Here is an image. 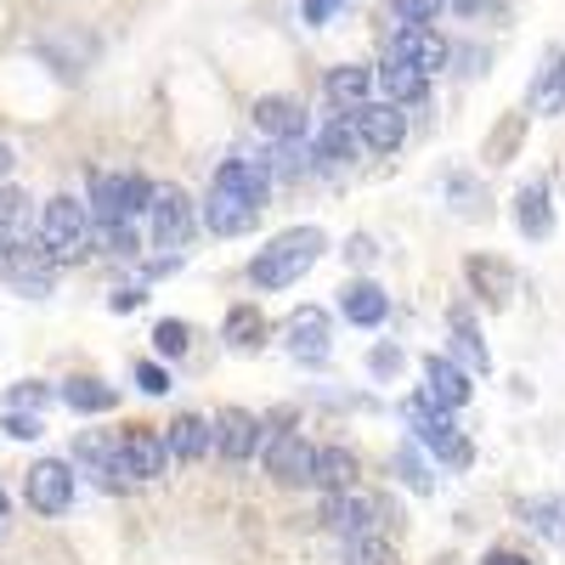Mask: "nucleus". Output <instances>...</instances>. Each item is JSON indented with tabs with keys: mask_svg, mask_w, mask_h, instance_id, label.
<instances>
[{
	"mask_svg": "<svg viewBox=\"0 0 565 565\" xmlns=\"http://www.w3.org/2000/svg\"><path fill=\"white\" fill-rule=\"evenodd\" d=\"M322 249H328L322 226H289L249 260V282L255 289H289V282H300L322 260Z\"/></svg>",
	"mask_w": 565,
	"mask_h": 565,
	"instance_id": "obj_1",
	"label": "nucleus"
},
{
	"mask_svg": "<svg viewBox=\"0 0 565 565\" xmlns=\"http://www.w3.org/2000/svg\"><path fill=\"white\" fill-rule=\"evenodd\" d=\"M90 210L79 204V199H45L40 204V215H34V244L52 255L57 266H68V260H79L85 249H90Z\"/></svg>",
	"mask_w": 565,
	"mask_h": 565,
	"instance_id": "obj_2",
	"label": "nucleus"
},
{
	"mask_svg": "<svg viewBox=\"0 0 565 565\" xmlns=\"http://www.w3.org/2000/svg\"><path fill=\"white\" fill-rule=\"evenodd\" d=\"M407 430L430 447L436 458H447V463H469V447H463V436H458V424H452V407H436L430 396H413L407 407Z\"/></svg>",
	"mask_w": 565,
	"mask_h": 565,
	"instance_id": "obj_3",
	"label": "nucleus"
},
{
	"mask_svg": "<svg viewBox=\"0 0 565 565\" xmlns=\"http://www.w3.org/2000/svg\"><path fill=\"white\" fill-rule=\"evenodd\" d=\"M260 447H266V476L277 487H311V441L295 436V430H271V424H260Z\"/></svg>",
	"mask_w": 565,
	"mask_h": 565,
	"instance_id": "obj_4",
	"label": "nucleus"
},
{
	"mask_svg": "<svg viewBox=\"0 0 565 565\" xmlns=\"http://www.w3.org/2000/svg\"><path fill=\"white\" fill-rule=\"evenodd\" d=\"M328 521H334L340 537H380L385 521H391V503L380 492L345 487V492H334V503H328Z\"/></svg>",
	"mask_w": 565,
	"mask_h": 565,
	"instance_id": "obj_5",
	"label": "nucleus"
},
{
	"mask_svg": "<svg viewBox=\"0 0 565 565\" xmlns=\"http://www.w3.org/2000/svg\"><path fill=\"white\" fill-rule=\"evenodd\" d=\"M148 221H153V244L159 249H186L199 226V204L181 193V186H153V204H148Z\"/></svg>",
	"mask_w": 565,
	"mask_h": 565,
	"instance_id": "obj_6",
	"label": "nucleus"
},
{
	"mask_svg": "<svg viewBox=\"0 0 565 565\" xmlns=\"http://www.w3.org/2000/svg\"><path fill=\"white\" fill-rule=\"evenodd\" d=\"M351 130H356V141L367 153H396L402 141H407V108H396V103H356L351 108Z\"/></svg>",
	"mask_w": 565,
	"mask_h": 565,
	"instance_id": "obj_7",
	"label": "nucleus"
},
{
	"mask_svg": "<svg viewBox=\"0 0 565 565\" xmlns=\"http://www.w3.org/2000/svg\"><path fill=\"white\" fill-rule=\"evenodd\" d=\"M391 57H396V63H407V68H418L424 79H430L436 68H447V57H452V52H447V40H441L430 23H402V29H396V40H391Z\"/></svg>",
	"mask_w": 565,
	"mask_h": 565,
	"instance_id": "obj_8",
	"label": "nucleus"
},
{
	"mask_svg": "<svg viewBox=\"0 0 565 565\" xmlns=\"http://www.w3.org/2000/svg\"><path fill=\"white\" fill-rule=\"evenodd\" d=\"M23 492H29V503H34L40 514H63V509L74 503V469H68L63 458H40V463H29Z\"/></svg>",
	"mask_w": 565,
	"mask_h": 565,
	"instance_id": "obj_9",
	"label": "nucleus"
},
{
	"mask_svg": "<svg viewBox=\"0 0 565 565\" xmlns=\"http://www.w3.org/2000/svg\"><path fill=\"white\" fill-rule=\"evenodd\" d=\"M282 340H289V356H295V362L317 367V362L334 356V322H328L322 311H311V306H306V311H295V317H289Z\"/></svg>",
	"mask_w": 565,
	"mask_h": 565,
	"instance_id": "obj_10",
	"label": "nucleus"
},
{
	"mask_svg": "<svg viewBox=\"0 0 565 565\" xmlns=\"http://www.w3.org/2000/svg\"><path fill=\"white\" fill-rule=\"evenodd\" d=\"M204 226L215 232V238H244V232L255 226V215H260V204L255 199H244V193H232V186H210V199H204Z\"/></svg>",
	"mask_w": 565,
	"mask_h": 565,
	"instance_id": "obj_11",
	"label": "nucleus"
},
{
	"mask_svg": "<svg viewBox=\"0 0 565 565\" xmlns=\"http://www.w3.org/2000/svg\"><path fill=\"white\" fill-rule=\"evenodd\" d=\"M164 436H153V430H130L119 447H114V469L125 481H159L164 476Z\"/></svg>",
	"mask_w": 565,
	"mask_h": 565,
	"instance_id": "obj_12",
	"label": "nucleus"
},
{
	"mask_svg": "<svg viewBox=\"0 0 565 565\" xmlns=\"http://www.w3.org/2000/svg\"><path fill=\"white\" fill-rule=\"evenodd\" d=\"M210 447L232 463H244L255 447H260V418H249L244 407H226L215 424H210Z\"/></svg>",
	"mask_w": 565,
	"mask_h": 565,
	"instance_id": "obj_13",
	"label": "nucleus"
},
{
	"mask_svg": "<svg viewBox=\"0 0 565 565\" xmlns=\"http://www.w3.org/2000/svg\"><path fill=\"white\" fill-rule=\"evenodd\" d=\"M469 391H476V385H469V373L452 362V356H424V396H430L436 407H463L469 402Z\"/></svg>",
	"mask_w": 565,
	"mask_h": 565,
	"instance_id": "obj_14",
	"label": "nucleus"
},
{
	"mask_svg": "<svg viewBox=\"0 0 565 565\" xmlns=\"http://www.w3.org/2000/svg\"><path fill=\"white\" fill-rule=\"evenodd\" d=\"M255 125H260V136H271V141H300V136H306V108H300L295 97H260V103H255Z\"/></svg>",
	"mask_w": 565,
	"mask_h": 565,
	"instance_id": "obj_15",
	"label": "nucleus"
},
{
	"mask_svg": "<svg viewBox=\"0 0 565 565\" xmlns=\"http://www.w3.org/2000/svg\"><path fill=\"white\" fill-rule=\"evenodd\" d=\"M526 108L532 114H565V52H548L543 63H537V79H532V90H526Z\"/></svg>",
	"mask_w": 565,
	"mask_h": 565,
	"instance_id": "obj_16",
	"label": "nucleus"
},
{
	"mask_svg": "<svg viewBox=\"0 0 565 565\" xmlns=\"http://www.w3.org/2000/svg\"><path fill=\"white\" fill-rule=\"evenodd\" d=\"M322 97L334 103L340 114H351L356 103H367V97H373V68H362V63H340V68H328Z\"/></svg>",
	"mask_w": 565,
	"mask_h": 565,
	"instance_id": "obj_17",
	"label": "nucleus"
},
{
	"mask_svg": "<svg viewBox=\"0 0 565 565\" xmlns=\"http://www.w3.org/2000/svg\"><path fill=\"white\" fill-rule=\"evenodd\" d=\"M340 311H345L356 328H380V322L391 317V300H385L380 282L356 277V282H345V289H340Z\"/></svg>",
	"mask_w": 565,
	"mask_h": 565,
	"instance_id": "obj_18",
	"label": "nucleus"
},
{
	"mask_svg": "<svg viewBox=\"0 0 565 565\" xmlns=\"http://www.w3.org/2000/svg\"><path fill=\"white\" fill-rule=\"evenodd\" d=\"M463 277H469V289H476L487 306H509V295H514V271L503 260H492V255H476L463 266Z\"/></svg>",
	"mask_w": 565,
	"mask_h": 565,
	"instance_id": "obj_19",
	"label": "nucleus"
},
{
	"mask_svg": "<svg viewBox=\"0 0 565 565\" xmlns=\"http://www.w3.org/2000/svg\"><path fill=\"white\" fill-rule=\"evenodd\" d=\"M311 487L317 492H345L356 487V458L345 447H317L311 452Z\"/></svg>",
	"mask_w": 565,
	"mask_h": 565,
	"instance_id": "obj_20",
	"label": "nucleus"
},
{
	"mask_svg": "<svg viewBox=\"0 0 565 565\" xmlns=\"http://www.w3.org/2000/svg\"><path fill=\"white\" fill-rule=\"evenodd\" d=\"M514 226H521V238H548L554 232V210H548V186H521V193H514Z\"/></svg>",
	"mask_w": 565,
	"mask_h": 565,
	"instance_id": "obj_21",
	"label": "nucleus"
},
{
	"mask_svg": "<svg viewBox=\"0 0 565 565\" xmlns=\"http://www.w3.org/2000/svg\"><path fill=\"white\" fill-rule=\"evenodd\" d=\"M514 514H521V521L537 532V537H548L554 548H565V498H521L514 503Z\"/></svg>",
	"mask_w": 565,
	"mask_h": 565,
	"instance_id": "obj_22",
	"label": "nucleus"
},
{
	"mask_svg": "<svg viewBox=\"0 0 565 565\" xmlns=\"http://www.w3.org/2000/svg\"><path fill=\"white\" fill-rule=\"evenodd\" d=\"M215 186H232V193H244V199L266 204V193H271V170H266L260 159H226V164L215 170Z\"/></svg>",
	"mask_w": 565,
	"mask_h": 565,
	"instance_id": "obj_23",
	"label": "nucleus"
},
{
	"mask_svg": "<svg viewBox=\"0 0 565 565\" xmlns=\"http://www.w3.org/2000/svg\"><path fill=\"white\" fill-rule=\"evenodd\" d=\"M164 452H170V458H181V463L204 458V452H210V424H204L199 413L170 418V430H164Z\"/></svg>",
	"mask_w": 565,
	"mask_h": 565,
	"instance_id": "obj_24",
	"label": "nucleus"
},
{
	"mask_svg": "<svg viewBox=\"0 0 565 565\" xmlns=\"http://www.w3.org/2000/svg\"><path fill=\"white\" fill-rule=\"evenodd\" d=\"M356 153H362V141H356V130H351V114H334V119L317 125V159H322V164H345V159H356Z\"/></svg>",
	"mask_w": 565,
	"mask_h": 565,
	"instance_id": "obj_25",
	"label": "nucleus"
},
{
	"mask_svg": "<svg viewBox=\"0 0 565 565\" xmlns=\"http://www.w3.org/2000/svg\"><path fill=\"white\" fill-rule=\"evenodd\" d=\"M34 238V215H29V199L18 193V186H7L0 193V255L7 249H18V244H29Z\"/></svg>",
	"mask_w": 565,
	"mask_h": 565,
	"instance_id": "obj_26",
	"label": "nucleus"
},
{
	"mask_svg": "<svg viewBox=\"0 0 565 565\" xmlns=\"http://www.w3.org/2000/svg\"><path fill=\"white\" fill-rule=\"evenodd\" d=\"M373 85H380V90H385V103H396V108H407V103L424 97V74L407 68V63H396V57L373 68Z\"/></svg>",
	"mask_w": 565,
	"mask_h": 565,
	"instance_id": "obj_27",
	"label": "nucleus"
},
{
	"mask_svg": "<svg viewBox=\"0 0 565 565\" xmlns=\"http://www.w3.org/2000/svg\"><path fill=\"white\" fill-rule=\"evenodd\" d=\"M452 351L463 356L469 373H487L492 367V356L481 345V328H476V317H469V311H452Z\"/></svg>",
	"mask_w": 565,
	"mask_h": 565,
	"instance_id": "obj_28",
	"label": "nucleus"
},
{
	"mask_svg": "<svg viewBox=\"0 0 565 565\" xmlns=\"http://www.w3.org/2000/svg\"><path fill=\"white\" fill-rule=\"evenodd\" d=\"M63 402H68L74 413H114V407H119V391L103 385V380H68V385H63Z\"/></svg>",
	"mask_w": 565,
	"mask_h": 565,
	"instance_id": "obj_29",
	"label": "nucleus"
},
{
	"mask_svg": "<svg viewBox=\"0 0 565 565\" xmlns=\"http://www.w3.org/2000/svg\"><path fill=\"white\" fill-rule=\"evenodd\" d=\"M221 334H226V345H238V351H255V345L266 340V322H260V311H255V306H238V311H226Z\"/></svg>",
	"mask_w": 565,
	"mask_h": 565,
	"instance_id": "obj_30",
	"label": "nucleus"
},
{
	"mask_svg": "<svg viewBox=\"0 0 565 565\" xmlns=\"http://www.w3.org/2000/svg\"><path fill=\"white\" fill-rule=\"evenodd\" d=\"M345 565H402V559L380 532V537H345Z\"/></svg>",
	"mask_w": 565,
	"mask_h": 565,
	"instance_id": "obj_31",
	"label": "nucleus"
},
{
	"mask_svg": "<svg viewBox=\"0 0 565 565\" xmlns=\"http://www.w3.org/2000/svg\"><path fill=\"white\" fill-rule=\"evenodd\" d=\"M153 345H159V356H186V345H193V328L170 317V322L153 328Z\"/></svg>",
	"mask_w": 565,
	"mask_h": 565,
	"instance_id": "obj_32",
	"label": "nucleus"
},
{
	"mask_svg": "<svg viewBox=\"0 0 565 565\" xmlns=\"http://www.w3.org/2000/svg\"><path fill=\"white\" fill-rule=\"evenodd\" d=\"M396 469H402V481H407L413 492H430V487H436V481H430V469H424V458H418L413 447L396 452Z\"/></svg>",
	"mask_w": 565,
	"mask_h": 565,
	"instance_id": "obj_33",
	"label": "nucleus"
},
{
	"mask_svg": "<svg viewBox=\"0 0 565 565\" xmlns=\"http://www.w3.org/2000/svg\"><path fill=\"white\" fill-rule=\"evenodd\" d=\"M7 436L34 441V436H45V418H40V413H29V407H7Z\"/></svg>",
	"mask_w": 565,
	"mask_h": 565,
	"instance_id": "obj_34",
	"label": "nucleus"
},
{
	"mask_svg": "<svg viewBox=\"0 0 565 565\" xmlns=\"http://www.w3.org/2000/svg\"><path fill=\"white\" fill-rule=\"evenodd\" d=\"M391 7H396V18H402V23H436L447 0H391Z\"/></svg>",
	"mask_w": 565,
	"mask_h": 565,
	"instance_id": "obj_35",
	"label": "nucleus"
},
{
	"mask_svg": "<svg viewBox=\"0 0 565 565\" xmlns=\"http://www.w3.org/2000/svg\"><path fill=\"white\" fill-rule=\"evenodd\" d=\"M45 402H52V391H45V385H34V380H23V385L7 396V407H29V413H40Z\"/></svg>",
	"mask_w": 565,
	"mask_h": 565,
	"instance_id": "obj_36",
	"label": "nucleus"
},
{
	"mask_svg": "<svg viewBox=\"0 0 565 565\" xmlns=\"http://www.w3.org/2000/svg\"><path fill=\"white\" fill-rule=\"evenodd\" d=\"M136 385L148 391V396H164V391H170V373H164L159 362H141V367H136Z\"/></svg>",
	"mask_w": 565,
	"mask_h": 565,
	"instance_id": "obj_37",
	"label": "nucleus"
},
{
	"mask_svg": "<svg viewBox=\"0 0 565 565\" xmlns=\"http://www.w3.org/2000/svg\"><path fill=\"white\" fill-rule=\"evenodd\" d=\"M345 255H351V266H367L373 260V238H362V232H356V238L345 244Z\"/></svg>",
	"mask_w": 565,
	"mask_h": 565,
	"instance_id": "obj_38",
	"label": "nucleus"
},
{
	"mask_svg": "<svg viewBox=\"0 0 565 565\" xmlns=\"http://www.w3.org/2000/svg\"><path fill=\"white\" fill-rule=\"evenodd\" d=\"M334 7H340V0H306V23H328Z\"/></svg>",
	"mask_w": 565,
	"mask_h": 565,
	"instance_id": "obj_39",
	"label": "nucleus"
},
{
	"mask_svg": "<svg viewBox=\"0 0 565 565\" xmlns=\"http://www.w3.org/2000/svg\"><path fill=\"white\" fill-rule=\"evenodd\" d=\"M396 367H402V351L396 345H385L380 356H373V373H396Z\"/></svg>",
	"mask_w": 565,
	"mask_h": 565,
	"instance_id": "obj_40",
	"label": "nucleus"
},
{
	"mask_svg": "<svg viewBox=\"0 0 565 565\" xmlns=\"http://www.w3.org/2000/svg\"><path fill=\"white\" fill-rule=\"evenodd\" d=\"M487 565H532V559H526V554H509V548H492Z\"/></svg>",
	"mask_w": 565,
	"mask_h": 565,
	"instance_id": "obj_41",
	"label": "nucleus"
},
{
	"mask_svg": "<svg viewBox=\"0 0 565 565\" xmlns=\"http://www.w3.org/2000/svg\"><path fill=\"white\" fill-rule=\"evenodd\" d=\"M108 306H114V311H130V306H141V295H136V289H114Z\"/></svg>",
	"mask_w": 565,
	"mask_h": 565,
	"instance_id": "obj_42",
	"label": "nucleus"
},
{
	"mask_svg": "<svg viewBox=\"0 0 565 565\" xmlns=\"http://www.w3.org/2000/svg\"><path fill=\"white\" fill-rule=\"evenodd\" d=\"M12 170V148H7V141H0V175H7Z\"/></svg>",
	"mask_w": 565,
	"mask_h": 565,
	"instance_id": "obj_43",
	"label": "nucleus"
},
{
	"mask_svg": "<svg viewBox=\"0 0 565 565\" xmlns=\"http://www.w3.org/2000/svg\"><path fill=\"white\" fill-rule=\"evenodd\" d=\"M0 521H7V487H0Z\"/></svg>",
	"mask_w": 565,
	"mask_h": 565,
	"instance_id": "obj_44",
	"label": "nucleus"
},
{
	"mask_svg": "<svg viewBox=\"0 0 565 565\" xmlns=\"http://www.w3.org/2000/svg\"><path fill=\"white\" fill-rule=\"evenodd\" d=\"M452 7H476V0H452Z\"/></svg>",
	"mask_w": 565,
	"mask_h": 565,
	"instance_id": "obj_45",
	"label": "nucleus"
}]
</instances>
